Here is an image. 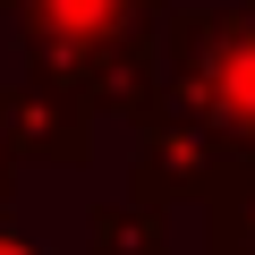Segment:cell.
Returning <instances> with one entry per match:
<instances>
[{"mask_svg":"<svg viewBox=\"0 0 255 255\" xmlns=\"http://www.w3.org/2000/svg\"><path fill=\"white\" fill-rule=\"evenodd\" d=\"M0 255H26V247H9V238H0Z\"/></svg>","mask_w":255,"mask_h":255,"instance_id":"1","label":"cell"}]
</instances>
